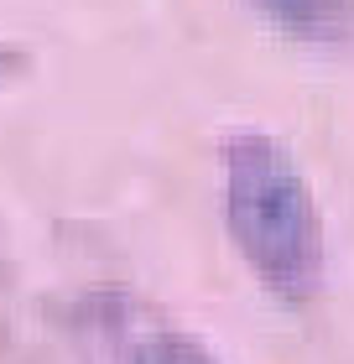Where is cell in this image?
I'll return each mask as SVG.
<instances>
[{
    "mask_svg": "<svg viewBox=\"0 0 354 364\" xmlns=\"http://www.w3.org/2000/svg\"><path fill=\"white\" fill-rule=\"evenodd\" d=\"M224 224L261 287L286 302L323 291V213L313 182L266 130H234L224 141Z\"/></svg>",
    "mask_w": 354,
    "mask_h": 364,
    "instance_id": "obj_1",
    "label": "cell"
},
{
    "mask_svg": "<svg viewBox=\"0 0 354 364\" xmlns=\"http://www.w3.org/2000/svg\"><path fill=\"white\" fill-rule=\"evenodd\" d=\"M256 11L308 42H333L354 31V0H256Z\"/></svg>",
    "mask_w": 354,
    "mask_h": 364,
    "instance_id": "obj_2",
    "label": "cell"
},
{
    "mask_svg": "<svg viewBox=\"0 0 354 364\" xmlns=\"http://www.w3.org/2000/svg\"><path fill=\"white\" fill-rule=\"evenodd\" d=\"M125 364H219L198 338L188 333H172V328H162V333H146L136 349H130Z\"/></svg>",
    "mask_w": 354,
    "mask_h": 364,
    "instance_id": "obj_3",
    "label": "cell"
},
{
    "mask_svg": "<svg viewBox=\"0 0 354 364\" xmlns=\"http://www.w3.org/2000/svg\"><path fill=\"white\" fill-rule=\"evenodd\" d=\"M26 68H31V58L21 53V47L0 42V89H6V84H16V78H21Z\"/></svg>",
    "mask_w": 354,
    "mask_h": 364,
    "instance_id": "obj_4",
    "label": "cell"
}]
</instances>
